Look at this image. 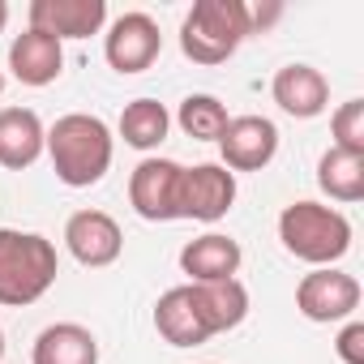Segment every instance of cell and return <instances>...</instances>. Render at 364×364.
<instances>
[{
  "instance_id": "15",
  "label": "cell",
  "mask_w": 364,
  "mask_h": 364,
  "mask_svg": "<svg viewBox=\"0 0 364 364\" xmlns=\"http://www.w3.org/2000/svg\"><path fill=\"white\" fill-rule=\"evenodd\" d=\"M154 330L171 347H202L210 338V330H206V321H202V313L193 304V287L189 283L159 296V304H154Z\"/></svg>"
},
{
  "instance_id": "22",
  "label": "cell",
  "mask_w": 364,
  "mask_h": 364,
  "mask_svg": "<svg viewBox=\"0 0 364 364\" xmlns=\"http://www.w3.org/2000/svg\"><path fill=\"white\" fill-rule=\"evenodd\" d=\"M330 133H334V146L338 150L364 154V99L338 103V112L330 116Z\"/></svg>"
},
{
  "instance_id": "20",
  "label": "cell",
  "mask_w": 364,
  "mask_h": 364,
  "mask_svg": "<svg viewBox=\"0 0 364 364\" xmlns=\"http://www.w3.org/2000/svg\"><path fill=\"white\" fill-rule=\"evenodd\" d=\"M167 129H171V116H167V107L159 99H133L120 112V137L133 150H159Z\"/></svg>"
},
{
  "instance_id": "24",
  "label": "cell",
  "mask_w": 364,
  "mask_h": 364,
  "mask_svg": "<svg viewBox=\"0 0 364 364\" xmlns=\"http://www.w3.org/2000/svg\"><path fill=\"white\" fill-rule=\"evenodd\" d=\"M5 26H9V5L0 0V35H5Z\"/></svg>"
},
{
  "instance_id": "23",
  "label": "cell",
  "mask_w": 364,
  "mask_h": 364,
  "mask_svg": "<svg viewBox=\"0 0 364 364\" xmlns=\"http://www.w3.org/2000/svg\"><path fill=\"white\" fill-rule=\"evenodd\" d=\"M334 351L343 364H364V321H347L334 338Z\"/></svg>"
},
{
  "instance_id": "14",
  "label": "cell",
  "mask_w": 364,
  "mask_h": 364,
  "mask_svg": "<svg viewBox=\"0 0 364 364\" xmlns=\"http://www.w3.org/2000/svg\"><path fill=\"white\" fill-rule=\"evenodd\" d=\"M240 245L223 232H206L198 240H189L180 249V270H185L193 283H223V279H236L240 274Z\"/></svg>"
},
{
  "instance_id": "26",
  "label": "cell",
  "mask_w": 364,
  "mask_h": 364,
  "mask_svg": "<svg viewBox=\"0 0 364 364\" xmlns=\"http://www.w3.org/2000/svg\"><path fill=\"white\" fill-rule=\"evenodd\" d=\"M0 90H5V69H0Z\"/></svg>"
},
{
  "instance_id": "4",
  "label": "cell",
  "mask_w": 364,
  "mask_h": 364,
  "mask_svg": "<svg viewBox=\"0 0 364 364\" xmlns=\"http://www.w3.org/2000/svg\"><path fill=\"white\" fill-rule=\"evenodd\" d=\"M249 35L253 31L245 0H198L180 22V52L193 65H223Z\"/></svg>"
},
{
  "instance_id": "17",
  "label": "cell",
  "mask_w": 364,
  "mask_h": 364,
  "mask_svg": "<svg viewBox=\"0 0 364 364\" xmlns=\"http://www.w3.org/2000/svg\"><path fill=\"white\" fill-rule=\"evenodd\" d=\"M189 287H193V304H198V313H202L210 338L223 334V330H236V326L249 317V291H245L240 279H223V283H189Z\"/></svg>"
},
{
  "instance_id": "6",
  "label": "cell",
  "mask_w": 364,
  "mask_h": 364,
  "mask_svg": "<svg viewBox=\"0 0 364 364\" xmlns=\"http://www.w3.org/2000/svg\"><path fill=\"white\" fill-rule=\"evenodd\" d=\"M296 309L321 326L347 321L360 309V279L347 270H334V266H317L296 283Z\"/></svg>"
},
{
  "instance_id": "2",
  "label": "cell",
  "mask_w": 364,
  "mask_h": 364,
  "mask_svg": "<svg viewBox=\"0 0 364 364\" xmlns=\"http://www.w3.org/2000/svg\"><path fill=\"white\" fill-rule=\"evenodd\" d=\"M56 274H60V257L48 236L0 228V304L5 309H26L43 300Z\"/></svg>"
},
{
  "instance_id": "7",
  "label": "cell",
  "mask_w": 364,
  "mask_h": 364,
  "mask_svg": "<svg viewBox=\"0 0 364 364\" xmlns=\"http://www.w3.org/2000/svg\"><path fill=\"white\" fill-rule=\"evenodd\" d=\"M163 52V35H159V22L150 14H120L112 22V31L103 35V56L116 73L133 77V73H146Z\"/></svg>"
},
{
  "instance_id": "21",
  "label": "cell",
  "mask_w": 364,
  "mask_h": 364,
  "mask_svg": "<svg viewBox=\"0 0 364 364\" xmlns=\"http://www.w3.org/2000/svg\"><path fill=\"white\" fill-rule=\"evenodd\" d=\"M228 120L232 116H228V107L215 95H189L185 103H180V112H176V124L185 129V137H193V141H219Z\"/></svg>"
},
{
  "instance_id": "8",
  "label": "cell",
  "mask_w": 364,
  "mask_h": 364,
  "mask_svg": "<svg viewBox=\"0 0 364 364\" xmlns=\"http://www.w3.org/2000/svg\"><path fill=\"white\" fill-rule=\"evenodd\" d=\"M219 154L223 167L236 171H262L274 154H279V129L266 116H232L223 137H219Z\"/></svg>"
},
{
  "instance_id": "19",
  "label": "cell",
  "mask_w": 364,
  "mask_h": 364,
  "mask_svg": "<svg viewBox=\"0 0 364 364\" xmlns=\"http://www.w3.org/2000/svg\"><path fill=\"white\" fill-rule=\"evenodd\" d=\"M317 185L330 202H360L364 198V154L330 146L317 159Z\"/></svg>"
},
{
  "instance_id": "1",
  "label": "cell",
  "mask_w": 364,
  "mask_h": 364,
  "mask_svg": "<svg viewBox=\"0 0 364 364\" xmlns=\"http://www.w3.org/2000/svg\"><path fill=\"white\" fill-rule=\"evenodd\" d=\"M48 159L56 167V180L69 189H90L107 176L112 154H116V137L112 129L90 116V112H69L48 129Z\"/></svg>"
},
{
  "instance_id": "10",
  "label": "cell",
  "mask_w": 364,
  "mask_h": 364,
  "mask_svg": "<svg viewBox=\"0 0 364 364\" xmlns=\"http://www.w3.org/2000/svg\"><path fill=\"white\" fill-rule=\"evenodd\" d=\"M65 245H69V253H73L82 266L103 270V266H112V262L120 257L124 232H120V223H116L107 210H77V215H69V223H65Z\"/></svg>"
},
{
  "instance_id": "16",
  "label": "cell",
  "mask_w": 364,
  "mask_h": 364,
  "mask_svg": "<svg viewBox=\"0 0 364 364\" xmlns=\"http://www.w3.org/2000/svg\"><path fill=\"white\" fill-rule=\"evenodd\" d=\"M48 146V129L31 107H5L0 112V167L22 171L31 167Z\"/></svg>"
},
{
  "instance_id": "3",
  "label": "cell",
  "mask_w": 364,
  "mask_h": 364,
  "mask_svg": "<svg viewBox=\"0 0 364 364\" xmlns=\"http://www.w3.org/2000/svg\"><path fill=\"white\" fill-rule=\"evenodd\" d=\"M279 240L291 257L309 266H334L351 249V223L343 210L321 202H291L279 215Z\"/></svg>"
},
{
  "instance_id": "12",
  "label": "cell",
  "mask_w": 364,
  "mask_h": 364,
  "mask_svg": "<svg viewBox=\"0 0 364 364\" xmlns=\"http://www.w3.org/2000/svg\"><path fill=\"white\" fill-rule=\"evenodd\" d=\"M270 95L296 120H313V116H321L330 107V82H326V73L313 69V65H300V60L296 65H283L274 73Z\"/></svg>"
},
{
  "instance_id": "13",
  "label": "cell",
  "mask_w": 364,
  "mask_h": 364,
  "mask_svg": "<svg viewBox=\"0 0 364 364\" xmlns=\"http://www.w3.org/2000/svg\"><path fill=\"white\" fill-rule=\"evenodd\" d=\"M9 69L22 86H52L65 73V43L43 31H26L9 43Z\"/></svg>"
},
{
  "instance_id": "25",
  "label": "cell",
  "mask_w": 364,
  "mask_h": 364,
  "mask_svg": "<svg viewBox=\"0 0 364 364\" xmlns=\"http://www.w3.org/2000/svg\"><path fill=\"white\" fill-rule=\"evenodd\" d=\"M0 360H5V330H0Z\"/></svg>"
},
{
  "instance_id": "18",
  "label": "cell",
  "mask_w": 364,
  "mask_h": 364,
  "mask_svg": "<svg viewBox=\"0 0 364 364\" xmlns=\"http://www.w3.org/2000/svg\"><path fill=\"white\" fill-rule=\"evenodd\" d=\"M31 364H99V338L77 321H56L35 338Z\"/></svg>"
},
{
  "instance_id": "5",
  "label": "cell",
  "mask_w": 364,
  "mask_h": 364,
  "mask_svg": "<svg viewBox=\"0 0 364 364\" xmlns=\"http://www.w3.org/2000/svg\"><path fill=\"white\" fill-rule=\"evenodd\" d=\"M236 202V176L223 163H198L180 167L176 185V219H198V223H219Z\"/></svg>"
},
{
  "instance_id": "11",
  "label": "cell",
  "mask_w": 364,
  "mask_h": 364,
  "mask_svg": "<svg viewBox=\"0 0 364 364\" xmlns=\"http://www.w3.org/2000/svg\"><path fill=\"white\" fill-rule=\"evenodd\" d=\"M107 22V0H31V31L52 39H90Z\"/></svg>"
},
{
  "instance_id": "9",
  "label": "cell",
  "mask_w": 364,
  "mask_h": 364,
  "mask_svg": "<svg viewBox=\"0 0 364 364\" xmlns=\"http://www.w3.org/2000/svg\"><path fill=\"white\" fill-rule=\"evenodd\" d=\"M176 185H180L176 159H141L129 176V202L146 223H171L176 219Z\"/></svg>"
}]
</instances>
